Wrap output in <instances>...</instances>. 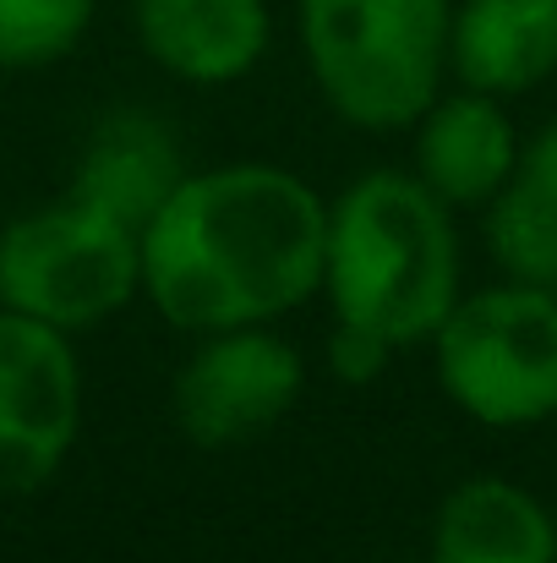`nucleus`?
<instances>
[{
    "label": "nucleus",
    "instance_id": "obj_1",
    "mask_svg": "<svg viewBox=\"0 0 557 563\" xmlns=\"http://www.w3.org/2000/svg\"><path fill=\"white\" fill-rule=\"evenodd\" d=\"M328 191L274 159L191 165L137 230L143 301L176 334L285 323L323 285Z\"/></svg>",
    "mask_w": 557,
    "mask_h": 563
},
{
    "label": "nucleus",
    "instance_id": "obj_2",
    "mask_svg": "<svg viewBox=\"0 0 557 563\" xmlns=\"http://www.w3.org/2000/svg\"><path fill=\"white\" fill-rule=\"evenodd\" d=\"M459 296V213L421 187L410 165H371L328 197L318 301L334 323H356L393 351H415Z\"/></svg>",
    "mask_w": 557,
    "mask_h": 563
},
{
    "label": "nucleus",
    "instance_id": "obj_3",
    "mask_svg": "<svg viewBox=\"0 0 557 563\" xmlns=\"http://www.w3.org/2000/svg\"><path fill=\"white\" fill-rule=\"evenodd\" d=\"M454 0H296V44L334 121L399 137L448 88Z\"/></svg>",
    "mask_w": 557,
    "mask_h": 563
},
{
    "label": "nucleus",
    "instance_id": "obj_4",
    "mask_svg": "<svg viewBox=\"0 0 557 563\" xmlns=\"http://www.w3.org/2000/svg\"><path fill=\"white\" fill-rule=\"evenodd\" d=\"M426 351L443 399L487 432H531L557 416V290L547 285H465Z\"/></svg>",
    "mask_w": 557,
    "mask_h": 563
},
{
    "label": "nucleus",
    "instance_id": "obj_5",
    "mask_svg": "<svg viewBox=\"0 0 557 563\" xmlns=\"http://www.w3.org/2000/svg\"><path fill=\"white\" fill-rule=\"evenodd\" d=\"M143 301L137 230L60 191L0 224V307L71 340Z\"/></svg>",
    "mask_w": 557,
    "mask_h": 563
},
{
    "label": "nucleus",
    "instance_id": "obj_6",
    "mask_svg": "<svg viewBox=\"0 0 557 563\" xmlns=\"http://www.w3.org/2000/svg\"><path fill=\"white\" fill-rule=\"evenodd\" d=\"M307 356L279 323L197 334L170 377V421L197 449H235L274 432L307 399Z\"/></svg>",
    "mask_w": 557,
    "mask_h": 563
},
{
    "label": "nucleus",
    "instance_id": "obj_7",
    "mask_svg": "<svg viewBox=\"0 0 557 563\" xmlns=\"http://www.w3.org/2000/svg\"><path fill=\"white\" fill-rule=\"evenodd\" d=\"M88 373L71 334L0 307V498L49 487L82 443Z\"/></svg>",
    "mask_w": 557,
    "mask_h": 563
},
{
    "label": "nucleus",
    "instance_id": "obj_8",
    "mask_svg": "<svg viewBox=\"0 0 557 563\" xmlns=\"http://www.w3.org/2000/svg\"><path fill=\"white\" fill-rule=\"evenodd\" d=\"M274 0H132V38L181 88H235L274 49Z\"/></svg>",
    "mask_w": 557,
    "mask_h": 563
},
{
    "label": "nucleus",
    "instance_id": "obj_9",
    "mask_svg": "<svg viewBox=\"0 0 557 563\" xmlns=\"http://www.w3.org/2000/svg\"><path fill=\"white\" fill-rule=\"evenodd\" d=\"M404 137H410V176L432 197H443L454 213H481L514 176L520 148H525V132L509 115V99H492L459 82H448Z\"/></svg>",
    "mask_w": 557,
    "mask_h": 563
},
{
    "label": "nucleus",
    "instance_id": "obj_10",
    "mask_svg": "<svg viewBox=\"0 0 557 563\" xmlns=\"http://www.w3.org/2000/svg\"><path fill=\"white\" fill-rule=\"evenodd\" d=\"M186 165V143L181 132L159 115V110H143V104H121V110H104L82 143H77V159H71V176L66 191L82 197L88 208L143 230L159 202L181 187Z\"/></svg>",
    "mask_w": 557,
    "mask_h": 563
},
{
    "label": "nucleus",
    "instance_id": "obj_11",
    "mask_svg": "<svg viewBox=\"0 0 557 563\" xmlns=\"http://www.w3.org/2000/svg\"><path fill=\"white\" fill-rule=\"evenodd\" d=\"M557 77V0H454L448 82L525 99Z\"/></svg>",
    "mask_w": 557,
    "mask_h": 563
},
{
    "label": "nucleus",
    "instance_id": "obj_12",
    "mask_svg": "<svg viewBox=\"0 0 557 563\" xmlns=\"http://www.w3.org/2000/svg\"><path fill=\"white\" fill-rule=\"evenodd\" d=\"M426 563H557V515L514 476H465L432 509Z\"/></svg>",
    "mask_w": 557,
    "mask_h": 563
},
{
    "label": "nucleus",
    "instance_id": "obj_13",
    "mask_svg": "<svg viewBox=\"0 0 557 563\" xmlns=\"http://www.w3.org/2000/svg\"><path fill=\"white\" fill-rule=\"evenodd\" d=\"M481 241L503 279L557 290V126L525 137L514 176L481 208Z\"/></svg>",
    "mask_w": 557,
    "mask_h": 563
},
{
    "label": "nucleus",
    "instance_id": "obj_14",
    "mask_svg": "<svg viewBox=\"0 0 557 563\" xmlns=\"http://www.w3.org/2000/svg\"><path fill=\"white\" fill-rule=\"evenodd\" d=\"M99 0H0V71H44L60 66L93 27Z\"/></svg>",
    "mask_w": 557,
    "mask_h": 563
},
{
    "label": "nucleus",
    "instance_id": "obj_15",
    "mask_svg": "<svg viewBox=\"0 0 557 563\" xmlns=\"http://www.w3.org/2000/svg\"><path fill=\"white\" fill-rule=\"evenodd\" d=\"M399 351L382 340V334H371V329H356V323H334L328 318V340H323V367L328 377H339L345 388H367L377 377L388 373V362H393Z\"/></svg>",
    "mask_w": 557,
    "mask_h": 563
}]
</instances>
